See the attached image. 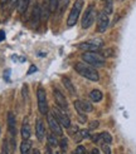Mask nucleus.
Returning a JSON list of instances; mask_svg holds the SVG:
<instances>
[{"mask_svg": "<svg viewBox=\"0 0 136 154\" xmlns=\"http://www.w3.org/2000/svg\"><path fill=\"white\" fill-rule=\"evenodd\" d=\"M74 70L77 72L81 76H83V78H86L88 80H92V82H98L100 80V74H98V72L92 65H89L87 63L86 64L85 63L74 64Z\"/></svg>", "mask_w": 136, "mask_h": 154, "instance_id": "obj_1", "label": "nucleus"}, {"mask_svg": "<svg viewBox=\"0 0 136 154\" xmlns=\"http://www.w3.org/2000/svg\"><path fill=\"white\" fill-rule=\"evenodd\" d=\"M82 60L95 68H102L106 64L105 57L98 54L97 51H85L82 54Z\"/></svg>", "mask_w": 136, "mask_h": 154, "instance_id": "obj_2", "label": "nucleus"}, {"mask_svg": "<svg viewBox=\"0 0 136 154\" xmlns=\"http://www.w3.org/2000/svg\"><path fill=\"white\" fill-rule=\"evenodd\" d=\"M85 5V0H76L72 9L68 14V18H67V26L68 28H72L77 24L78 21V17L81 15V11H82V8Z\"/></svg>", "mask_w": 136, "mask_h": 154, "instance_id": "obj_3", "label": "nucleus"}, {"mask_svg": "<svg viewBox=\"0 0 136 154\" xmlns=\"http://www.w3.org/2000/svg\"><path fill=\"white\" fill-rule=\"evenodd\" d=\"M37 100H38V109L42 115H47L49 113V106L47 102V93L43 88L37 90Z\"/></svg>", "mask_w": 136, "mask_h": 154, "instance_id": "obj_4", "label": "nucleus"}, {"mask_svg": "<svg viewBox=\"0 0 136 154\" xmlns=\"http://www.w3.org/2000/svg\"><path fill=\"white\" fill-rule=\"evenodd\" d=\"M52 113H53V115L56 117V119L60 123V125L62 127H64V128H67V129H70L72 125H71V119H70V117H68V113L66 112V110H62L59 106H54L52 109Z\"/></svg>", "mask_w": 136, "mask_h": 154, "instance_id": "obj_5", "label": "nucleus"}, {"mask_svg": "<svg viewBox=\"0 0 136 154\" xmlns=\"http://www.w3.org/2000/svg\"><path fill=\"white\" fill-rule=\"evenodd\" d=\"M97 19V13L95 10L93 5H91L88 9L85 11L82 17V21H81V25L83 29H88L89 26H92V24L95 23V20Z\"/></svg>", "mask_w": 136, "mask_h": 154, "instance_id": "obj_6", "label": "nucleus"}, {"mask_svg": "<svg viewBox=\"0 0 136 154\" xmlns=\"http://www.w3.org/2000/svg\"><path fill=\"white\" fill-rule=\"evenodd\" d=\"M103 45V42L101 39H93V40H89V42H83L79 43L77 47L81 50H85V51H98Z\"/></svg>", "mask_w": 136, "mask_h": 154, "instance_id": "obj_7", "label": "nucleus"}, {"mask_svg": "<svg viewBox=\"0 0 136 154\" xmlns=\"http://www.w3.org/2000/svg\"><path fill=\"white\" fill-rule=\"evenodd\" d=\"M47 120H48V125H49L50 132H53L56 135L62 137V135H63L62 125H60V123L56 119V117L53 115V113H48V114H47Z\"/></svg>", "mask_w": 136, "mask_h": 154, "instance_id": "obj_8", "label": "nucleus"}, {"mask_svg": "<svg viewBox=\"0 0 136 154\" xmlns=\"http://www.w3.org/2000/svg\"><path fill=\"white\" fill-rule=\"evenodd\" d=\"M110 25V19H108V14L101 11L97 14V32L98 33H105L107 30Z\"/></svg>", "mask_w": 136, "mask_h": 154, "instance_id": "obj_9", "label": "nucleus"}, {"mask_svg": "<svg viewBox=\"0 0 136 154\" xmlns=\"http://www.w3.org/2000/svg\"><path fill=\"white\" fill-rule=\"evenodd\" d=\"M53 97H54L56 105L59 106L62 110L68 112V102H67V99L63 95L62 91H60L59 89H57V88H54V89H53Z\"/></svg>", "mask_w": 136, "mask_h": 154, "instance_id": "obj_10", "label": "nucleus"}, {"mask_svg": "<svg viewBox=\"0 0 136 154\" xmlns=\"http://www.w3.org/2000/svg\"><path fill=\"white\" fill-rule=\"evenodd\" d=\"M74 108L77 113H89L93 110L92 104L86 100H74Z\"/></svg>", "mask_w": 136, "mask_h": 154, "instance_id": "obj_11", "label": "nucleus"}, {"mask_svg": "<svg viewBox=\"0 0 136 154\" xmlns=\"http://www.w3.org/2000/svg\"><path fill=\"white\" fill-rule=\"evenodd\" d=\"M8 130L13 138H15V134H17V120H15V115L13 112H9L8 113Z\"/></svg>", "mask_w": 136, "mask_h": 154, "instance_id": "obj_12", "label": "nucleus"}, {"mask_svg": "<svg viewBox=\"0 0 136 154\" xmlns=\"http://www.w3.org/2000/svg\"><path fill=\"white\" fill-rule=\"evenodd\" d=\"M42 19V14H40V5L39 4H35L33 8V13H32V18H30V23H32V26L37 28L39 25Z\"/></svg>", "mask_w": 136, "mask_h": 154, "instance_id": "obj_13", "label": "nucleus"}, {"mask_svg": "<svg viewBox=\"0 0 136 154\" xmlns=\"http://www.w3.org/2000/svg\"><path fill=\"white\" fill-rule=\"evenodd\" d=\"M35 135L38 140H43L45 137V125L40 118L35 120Z\"/></svg>", "mask_w": 136, "mask_h": 154, "instance_id": "obj_14", "label": "nucleus"}, {"mask_svg": "<svg viewBox=\"0 0 136 154\" xmlns=\"http://www.w3.org/2000/svg\"><path fill=\"white\" fill-rule=\"evenodd\" d=\"M20 134L23 139H29L30 138V127H29V120L25 117L23 119V124H21V130H20Z\"/></svg>", "mask_w": 136, "mask_h": 154, "instance_id": "obj_15", "label": "nucleus"}, {"mask_svg": "<svg viewBox=\"0 0 136 154\" xmlns=\"http://www.w3.org/2000/svg\"><path fill=\"white\" fill-rule=\"evenodd\" d=\"M91 138L89 134V129H82V130H77V133L74 134V142L76 143H79L83 139H88Z\"/></svg>", "mask_w": 136, "mask_h": 154, "instance_id": "obj_16", "label": "nucleus"}, {"mask_svg": "<svg viewBox=\"0 0 136 154\" xmlns=\"http://www.w3.org/2000/svg\"><path fill=\"white\" fill-rule=\"evenodd\" d=\"M62 83H63V85L66 87V89L68 90V93H70L71 95H73V97L77 95L76 88H74V85L72 84V80H71L70 78H67V76H63V78H62Z\"/></svg>", "mask_w": 136, "mask_h": 154, "instance_id": "obj_17", "label": "nucleus"}, {"mask_svg": "<svg viewBox=\"0 0 136 154\" xmlns=\"http://www.w3.org/2000/svg\"><path fill=\"white\" fill-rule=\"evenodd\" d=\"M89 99L92 102L95 103H98V102H101L102 100V98H103V94H102V91L101 90H98V89H93L92 91H89Z\"/></svg>", "mask_w": 136, "mask_h": 154, "instance_id": "obj_18", "label": "nucleus"}, {"mask_svg": "<svg viewBox=\"0 0 136 154\" xmlns=\"http://www.w3.org/2000/svg\"><path fill=\"white\" fill-rule=\"evenodd\" d=\"M49 13H50V9H49V5H48V0H44V2H43V5L40 6L42 19H43L44 21L49 18Z\"/></svg>", "mask_w": 136, "mask_h": 154, "instance_id": "obj_19", "label": "nucleus"}, {"mask_svg": "<svg viewBox=\"0 0 136 154\" xmlns=\"http://www.w3.org/2000/svg\"><path fill=\"white\" fill-rule=\"evenodd\" d=\"M47 145L50 148H57L58 147V139H57L56 134L53 132L47 135Z\"/></svg>", "mask_w": 136, "mask_h": 154, "instance_id": "obj_20", "label": "nucleus"}, {"mask_svg": "<svg viewBox=\"0 0 136 154\" xmlns=\"http://www.w3.org/2000/svg\"><path fill=\"white\" fill-rule=\"evenodd\" d=\"M30 4V0H18V13L19 14H24L28 9V6Z\"/></svg>", "mask_w": 136, "mask_h": 154, "instance_id": "obj_21", "label": "nucleus"}, {"mask_svg": "<svg viewBox=\"0 0 136 154\" xmlns=\"http://www.w3.org/2000/svg\"><path fill=\"white\" fill-rule=\"evenodd\" d=\"M30 148H32V140L30 139H23V142L20 144V152L23 154H25L30 150Z\"/></svg>", "mask_w": 136, "mask_h": 154, "instance_id": "obj_22", "label": "nucleus"}, {"mask_svg": "<svg viewBox=\"0 0 136 154\" xmlns=\"http://www.w3.org/2000/svg\"><path fill=\"white\" fill-rule=\"evenodd\" d=\"M98 135H100V140H98V143H107V144H110L112 142V137H111V134L108 132H102Z\"/></svg>", "mask_w": 136, "mask_h": 154, "instance_id": "obj_23", "label": "nucleus"}, {"mask_svg": "<svg viewBox=\"0 0 136 154\" xmlns=\"http://www.w3.org/2000/svg\"><path fill=\"white\" fill-rule=\"evenodd\" d=\"M58 4H59V0H49V9H50V13H54L58 8Z\"/></svg>", "mask_w": 136, "mask_h": 154, "instance_id": "obj_24", "label": "nucleus"}, {"mask_svg": "<svg viewBox=\"0 0 136 154\" xmlns=\"http://www.w3.org/2000/svg\"><path fill=\"white\" fill-rule=\"evenodd\" d=\"M59 145H60V148H62V150L66 152L67 147H68V139H67V138H62V140L59 142Z\"/></svg>", "mask_w": 136, "mask_h": 154, "instance_id": "obj_25", "label": "nucleus"}, {"mask_svg": "<svg viewBox=\"0 0 136 154\" xmlns=\"http://www.w3.org/2000/svg\"><path fill=\"white\" fill-rule=\"evenodd\" d=\"M105 13H107V14L112 13V0H107V4H106V8H105Z\"/></svg>", "mask_w": 136, "mask_h": 154, "instance_id": "obj_26", "label": "nucleus"}, {"mask_svg": "<svg viewBox=\"0 0 136 154\" xmlns=\"http://www.w3.org/2000/svg\"><path fill=\"white\" fill-rule=\"evenodd\" d=\"M74 153H76V154H86L87 152H86V148L83 147V145H78V147L76 148Z\"/></svg>", "mask_w": 136, "mask_h": 154, "instance_id": "obj_27", "label": "nucleus"}, {"mask_svg": "<svg viewBox=\"0 0 136 154\" xmlns=\"http://www.w3.org/2000/svg\"><path fill=\"white\" fill-rule=\"evenodd\" d=\"M98 125H100V122H98V120L91 122V123H89V125H88V129H89V130H93V129H96Z\"/></svg>", "mask_w": 136, "mask_h": 154, "instance_id": "obj_28", "label": "nucleus"}, {"mask_svg": "<svg viewBox=\"0 0 136 154\" xmlns=\"http://www.w3.org/2000/svg\"><path fill=\"white\" fill-rule=\"evenodd\" d=\"M10 150H9V142H8V139H5L4 140V143H3V153H9Z\"/></svg>", "mask_w": 136, "mask_h": 154, "instance_id": "obj_29", "label": "nucleus"}, {"mask_svg": "<svg viewBox=\"0 0 136 154\" xmlns=\"http://www.w3.org/2000/svg\"><path fill=\"white\" fill-rule=\"evenodd\" d=\"M23 98H24V100H27V99H28V85H27V84L23 85Z\"/></svg>", "mask_w": 136, "mask_h": 154, "instance_id": "obj_30", "label": "nucleus"}, {"mask_svg": "<svg viewBox=\"0 0 136 154\" xmlns=\"http://www.w3.org/2000/svg\"><path fill=\"white\" fill-rule=\"evenodd\" d=\"M78 119H79L81 123H86V122H87L86 113H78Z\"/></svg>", "mask_w": 136, "mask_h": 154, "instance_id": "obj_31", "label": "nucleus"}, {"mask_svg": "<svg viewBox=\"0 0 136 154\" xmlns=\"http://www.w3.org/2000/svg\"><path fill=\"white\" fill-rule=\"evenodd\" d=\"M102 149H103L105 153H107V154L111 153V149H110V147H108V144H107V143H102Z\"/></svg>", "mask_w": 136, "mask_h": 154, "instance_id": "obj_32", "label": "nucleus"}, {"mask_svg": "<svg viewBox=\"0 0 136 154\" xmlns=\"http://www.w3.org/2000/svg\"><path fill=\"white\" fill-rule=\"evenodd\" d=\"M35 72H37V66H35V65H30V69L28 70V75L33 74V73H35Z\"/></svg>", "mask_w": 136, "mask_h": 154, "instance_id": "obj_33", "label": "nucleus"}, {"mask_svg": "<svg viewBox=\"0 0 136 154\" xmlns=\"http://www.w3.org/2000/svg\"><path fill=\"white\" fill-rule=\"evenodd\" d=\"M10 9H14L15 6H18V0H10Z\"/></svg>", "mask_w": 136, "mask_h": 154, "instance_id": "obj_34", "label": "nucleus"}, {"mask_svg": "<svg viewBox=\"0 0 136 154\" xmlns=\"http://www.w3.org/2000/svg\"><path fill=\"white\" fill-rule=\"evenodd\" d=\"M5 39V33H4V30H0V42H3Z\"/></svg>", "mask_w": 136, "mask_h": 154, "instance_id": "obj_35", "label": "nucleus"}, {"mask_svg": "<svg viewBox=\"0 0 136 154\" xmlns=\"http://www.w3.org/2000/svg\"><path fill=\"white\" fill-rule=\"evenodd\" d=\"M9 2H10V0H0V5H2V8H4Z\"/></svg>", "mask_w": 136, "mask_h": 154, "instance_id": "obj_36", "label": "nucleus"}, {"mask_svg": "<svg viewBox=\"0 0 136 154\" xmlns=\"http://www.w3.org/2000/svg\"><path fill=\"white\" fill-rule=\"evenodd\" d=\"M92 153H100V150L98 149H92Z\"/></svg>", "mask_w": 136, "mask_h": 154, "instance_id": "obj_37", "label": "nucleus"}]
</instances>
